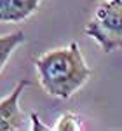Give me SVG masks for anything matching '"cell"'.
<instances>
[{"instance_id": "cell-1", "label": "cell", "mask_w": 122, "mask_h": 131, "mask_svg": "<svg viewBox=\"0 0 122 131\" xmlns=\"http://www.w3.org/2000/svg\"><path fill=\"white\" fill-rule=\"evenodd\" d=\"M35 68L44 91L61 100L71 98L92 75L77 42L44 52L35 60Z\"/></svg>"}, {"instance_id": "cell-2", "label": "cell", "mask_w": 122, "mask_h": 131, "mask_svg": "<svg viewBox=\"0 0 122 131\" xmlns=\"http://www.w3.org/2000/svg\"><path fill=\"white\" fill-rule=\"evenodd\" d=\"M84 33L98 42L105 52L122 49V0H108V4L100 5Z\"/></svg>"}, {"instance_id": "cell-3", "label": "cell", "mask_w": 122, "mask_h": 131, "mask_svg": "<svg viewBox=\"0 0 122 131\" xmlns=\"http://www.w3.org/2000/svg\"><path fill=\"white\" fill-rule=\"evenodd\" d=\"M28 86L30 81L21 79L10 94L0 100V131H18L25 128L26 117L19 107V98Z\"/></svg>"}, {"instance_id": "cell-4", "label": "cell", "mask_w": 122, "mask_h": 131, "mask_svg": "<svg viewBox=\"0 0 122 131\" xmlns=\"http://www.w3.org/2000/svg\"><path fill=\"white\" fill-rule=\"evenodd\" d=\"M42 0H0V23H21L40 7Z\"/></svg>"}, {"instance_id": "cell-5", "label": "cell", "mask_w": 122, "mask_h": 131, "mask_svg": "<svg viewBox=\"0 0 122 131\" xmlns=\"http://www.w3.org/2000/svg\"><path fill=\"white\" fill-rule=\"evenodd\" d=\"M21 44H25V33L21 30H16L7 35H0V72L4 70V67L12 56V52Z\"/></svg>"}, {"instance_id": "cell-6", "label": "cell", "mask_w": 122, "mask_h": 131, "mask_svg": "<svg viewBox=\"0 0 122 131\" xmlns=\"http://www.w3.org/2000/svg\"><path fill=\"white\" fill-rule=\"evenodd\" d=\"M52 129H56V131H79V129H82V124L75 114L66 112V114H63L58 119L56 126Z\"/></svg>"}, {"instance_id": "cell-7", "label": "cell", "mask_w": 122, "mask_h": 131, "mask_svg": "<svg viewBox=\"0 0 122 131\" xmlns=\"http://www.w3.org/2000/svg\"><path fill=\"white\" fill-rule=\"evenodd\" d=\"M30 119H31V131H47V129H52L49 126H44L40 122V117L35 114V112H31L30 114Z\"/></svg>"}, {"instance_id": "cell-8", "label": "cell", "mask_w": 122, "mask_h": 131, "mask_svg": "<svg viewBox=\"0 0 122 131\" xmlns=\"http://www.w3.org/2000/svg\"><path fill=\"white\" fill-rule=\"evenodd\" d=\"M113 2H117V0H113Z\"/></svg>"}]
</instances>
